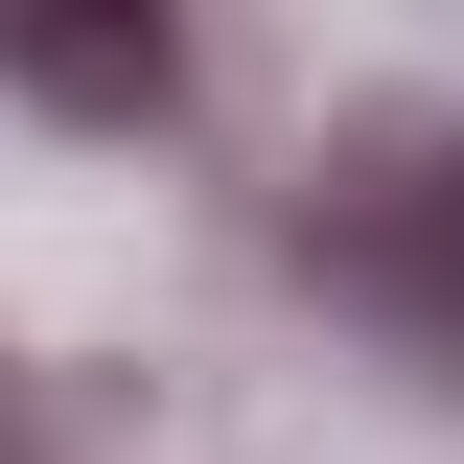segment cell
Instances as JSON below:
<instances>
[{
    "label": "cell",
    "mask_w": 464,
    "mask_h": 464,
    "mask_svg": "<svg viewBox=\"0 0 464 464\" xmlns=\"http://www.w3.org/2000/svg\"><path fill=\"white\" fill-rule=\"evenodd\" d=\"M302 279L372 348L464 372V116H372L348 163H302Z\"/></svg>",
    "instance_id": "1"
}]
</instances>
